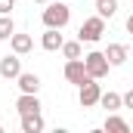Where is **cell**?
Returning a JSON list of instances; mask_svg holds the SVG:
<instances>
[{
    "label": "cell",
    "instance_id": "9a60e30c",
    "mask_svg": "<svg viewBox=\"0 0 133 133\" xmlns=\"http://www.w3.org/2000/svg\"><path fill=\"white\" fill-rule=\"evenodd\" d=\"M96 12H99L102 19H111L118 12V0H96Z\"/></svg>",
    "mask_w": 133,
    "mask_h": 133
},
{
    "label": "cell",
    "instance_id": "5b68a950",
    "mask_svg": "<svg viewBox=\"0 0 133 133\" xmlns=\"http://www.w3.org/2000/svg\"><path fill=\"white\" fill-rule=\"evenodd\" d=\"M87 77H90V74H87L84 59H68V62H65V81H68V84H77V87H81Z\"/></svg>",
    "mask_w": 133,
    "mask_h": 133
},
{
    "label": "cell",
    "instance_id": "52a82bcc",
    "mask_svg": "<svg viewBox=\"0 0 133 133\" xmlns=\"http://www.w3.org/2000/svg\"><path fill=\"white\" fill-rule=\"evenodd\" d=\"M62 43H65V37L59 34V28H46L43 37H40V46H43V50H50V53L62 50Z\"/></svg>",
    "mask_w": 133,
    "mask_h": 133
},
{
    "label": "cell",
    "instance_id": "ac0fdd59",
    "mask_svg": "<svg viewBox=\"0 0 133 133\" xmlns=\"http://www.w3.org/2000/svg\"><path fill=\"white\" fill-rule=\"evenodd\" d=\"M12 6H16V0H0V16H9Z\"/></svg>",
    "mask_w": 133,
    "mask_h": 133
},
{
    "label": "cell",
    "instance_id": "4fadbf2b",
    "mask_svg": "<svg viewBox=\"0 0 133 133\" xmlns=\"http://www.w3.org/2000/svg\"><path fill=\"white\" fill-rule=\"evenodd\" d=\"M99 105L105 108V111H118V108H124V96L108 90V93H102V96H99Z\"/></svg>",
    "mask_w": 133,
    "mask_h": 133
},
{
    "label": "cell",
    "instance_id": "9c48e42d",
    "mask_svg": "<svg viewBox=\"0 0 133 133\" xmlns=\"http://www.w3.org/2000/svg\"><path fill=\"white\" fill-rule=\"evenodd\" d=\"M105 59H108V65H111V68L124 65V62H127V46H124V43H108Z\"/></svg>",
    "mask_w": 133,
    "mask_h": 133
},
{
    "label": "cell",
    "instance_id": "7402d4cb",
    "mask_svg": "<svg viewBox=\"0 0 133 133\" xmlns=\"http://www.w3.org/2000/svg\"><path fill=\"white\" fill-rule=\"evenodd\" d=\"M0 133H3V127H0Z\"/></svg>",
    "mask_w": 133,
    "mask_h": 133
},
{
    "label": "cell",
    "instance_id": "3957f363",
    "mask_svg": "<svg viewBox=\"0 0 133 133\" xmlns=\"http://www.w3.org/2000/svg\"><path fill=\"white\" fill-rule=\"evenodd\" d=\"M99 96H102V87L96 84V77H87V81L77 87V102H81L84 108H93V105H99Z\"/></svg>",
    "mask_w": 133,
    "mask_h": 133
},
{
    "label": "cell",
    "instance_id": "6da1fadb",
    "mask_svg": "<svg viewBox=\"0 0 133 133\" xmlns=\"http://www.w3.org/2000/svg\"><path fill=\"white\" fill-rule=\"evenodd\" d=\"M68 22H71V6L68 3H46V9H43V25L46 28H65Z\"/></svg>",
    "mask_w": 133,
    "mask_h": 133
},
{
    "label": "cell",
    "instance_id": "8fae6325",
    "mask_svg": "<svg viewBox=\"0 0 133 133\" xmlns=\"http://www.w3.org/2000/svg\"><path fill=\"white\" fill-rule=\"evenodd\" d=\"M40 130H43V118H40V111L22 115V133H40Z\"/></svg>",
    "mask_w": 133,
    "mask_h": 133
},
{
    "label": "cell",
    "instance_id": "ba28073f",
    "mask_svg": "<svg viewBox=\"0 0 133 133\" xmlns=\"http://www.w3.org/2000/svg\"><path fill=\"white\" fill-rule=\"evenodd\" d=\"M16 108H19V115H31V111H40V99H37V93H22V96L16 99Z\"/></svg>",
    "mask_w": 133,
    "mask_h": 133
},
{
    "label": "cell",
    "instance_id": "ffe728a7",
    "mask_svg": "<svg viewBox=\"0 0 133 133\" xmlns=\"http://www.w3.org/2000/svg\"><path fill=\"white\" fill-rule=\"evenodd\" d=\"M127 31L133 34V16H130V19H127Z\"/></svg>",
    "mask_w": 133,
    "mask_h": 133
},
{
    "label": "cell",
    "instance_id": "30bf717a",
    "mask_svg": "<svg viewBox=\"0 0 133 133\" xmlns=\"http://www.w3.org/2000/svg\"><path fill=\"white\" fill-rule=\"evenodd\" d=\"M16 81H19V90H22V93H37V90H40V77H37L34 71H22Z\"/></svg>",
    "mask_w": 133,
    "mask_h": 133
},
{
    "label": "cell",
    "instance_id": "d6986e66",
    "mask_svg": "<svg viewBox=\"0 0 133 133\" xmlns=\"http://www.w3.org/2000/svg\"><path fill=\"white\" fill-rule=\"evenodd\" d=\"M124 108H133V90L124 93Z\"/></svg>",
    "mask_w": 133,
    "mask_h": 133
},
{
    "label": "cell",
    "instance_id": "e0dca14e",
    "mask_svg": "<svg viewBox=\"0 0 133 133\" xmlns=\"http://www.w3.org/2000/svg\"><path fill=\"white\" fill-rule=\"evenodd\" d=\"M62 56L65 59H81V40H65L62 43Z\"/></svg>",
    "mask_w": 133,
    "mask_h": 133
},
{
    "label": "cell",
    "instance_id": "7c38bea8",
    "mask_svg": "<svg viewBox=\"0 0 133 133\" xmlns=\"http://www.w3.org/2000/svg\"><path fill=\"white\" fill-rule=\"evenodd\" d=\"M9 46H12V53H19V56H25V53H31L34 40L28 37V34H12V37H9Z\"/></svg>",
    "mask_w": 133,
    "mask_h": 133
},
{
    "label": "cell",
    "instance_id": "277c9868",
    "mask_svg": "<svg viewBox=\"0 0 133 133\" xmlns=\"http://www.w3.org/2000/svg\"><path fill=\"white\" fill-rule=\"evenodd\" d=\"M84 65H87V74L90 77H96V81H102L105 74H108V59H105V53H99V50H93V53H87L84 56Z\"/></svg>",
    "mask_w": 133,
    "mask_h": 133
},
{
    "label": "cell",
    "instance_id": "8992f818",
    "mask_svg": "<svg viewBox=\"0 0 133 133\" xmlns=\"http://www.w3.org/2000/svg\"><path fill=\"white\" fill-rule=\"evenodd\" d=\"M19 74H22V59H19V53H12V56H3V59H0V77L16 81Z\"/></svg>",
    "mask_w": 133,
    "mask_h": 133
},
{
    "label": "cell",
    "instance_id": "7a4b0ae2",
    "mask_svg": "<svg viewBox=\"0 0 133 133\" xmlns=\"http://www.w3.org/2000/svg\"><path fill=\"white\" fill-rule=\"evenodd\" d=\"M102 34H105V19L96 12V16L84 19V25H81V31H77V40H81V43H96Z\"/></svg>",
    "mask_w": 133,
    "mask_h": 133
},
{
    "label": "cell",
    "instance_id": "5bb4252c",
    "mask_svg": "<svg viewBox=\"0 0 133 133\" xmlns=\"http://www.w3.org/2000/svg\"><path fill=\"white\" fill-rule=\"evenodd\" d=\"M105 130H108V133H130V124H127L124 118H118L115 111H108V118H105Z\"/></svg>",
    "mask_w": 133,
    "mask_h": 133
},
{
    "label": "cell",
    "instance_id": "2e32d148",
    "mask_svg": "<svg viewBox=\"0 0 133 133\" xmlns=\"http://www.w3.org/2000/svg\"><path fill=\"white\" fill-rule=\"evenodd\" d=\"M16 34V25H12V16H0V40H9Z\"/></svg>",
    "mask_w": 133,
    "mask_h": 133
},
{
    "label": "cell",
    "instance_id": "44dd1931",
    "mask_svg": "<svg viewBox=\"0 0 133 133\" xmlns=\"http://www.w3.org/2000/svg\"><path fill=\"white\" fill-rule=\"evenodd\" d=\"M34 3H43V6H46V3H50V0H34Z\"/></svg>",
    "mask_w": 133,
    "mask_h": 133
}]
</instances>
